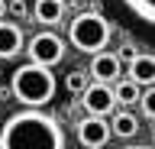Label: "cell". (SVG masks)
Masks as SVG:
<instances>
[{
	"label": "cell",
	"mask_w": 155,
	"mask_h": 149,
	"mask_svg": "<svg viewBox=\"0 0 155 149\" xmlns=\"http://www.w3.org/2000/svg\"><path fill=\"white\" fill-rule=\"evenodd\" d=\"M139 94H142V88L136 84V81H113V97L116 104H123V107H136V100H139Z\"/></svg>",
	"instance_id": "obj_13"
},
{
	"label": "cell",
	"mask_w": 155,
	"mask_h": 149,
	"mask_svg": "<svg viewBox=\"0 0 155 149\" xmlns=\"http://www.w3.org/2000/svg\"><path fill=\"white\" fill-rule=\"evenodd\" d=\"M26 55L32 65H42V68H55L58 62L65 59V39L58 32H36L26 46Z\"/></svg>",
	"instance_id": "obj_4"
},
{
	"label": "cell",
	"mask_w": 155,
	"mask_h": 149,
	"mask_svg": "<svg viewBox=\"0 0 155 149\" xmlns=\"http://www.w3.org/2000/svg\"><path fill=\"white\" fill-rule=\"evenodd\" d=\"M13 97L23 104V107H45L48 100L55 97V75L52 68H42V65H19L13 71Z\"/></svg>",
	"instance_id": "obj_2"
},
{
	"label": "cell",
	"mask_w": 155,
	"mask_h": 149,
	"mask_svg": "<svg viewBox=\"0 0 155 149\" xmlns=\"http://www.w3.org/2000/svg\"><path fill=\"white\" fill-rule=\"evenodd\" d=\"M32 16H36L42 26H55V23L65 16V3H61V0H36V3H32Z\"/></svg>",
	"instance_id": "obj_11"
},
{
	"label": "cell",
	"mask_w": 155,
	"mask_h": 149,
	"mask_svg": "<svg viewBox=\"0 0 155 149\" xmlns=\"http://www.w3.org/2000/svg\"><path fill=\"white\" fill-rule=\"evenodd\" d=\"M87 84H91V81H87V71H81V68H78V71H71V75L65 78V88L71 91V94H81Z\"/></svg>",
	"instance_id": "obj_14"
},
{
	"label": "cell",
	"mask_w": 155,
	"mask_h": 149,
	"mask_svg": "<svg viewBox=\"0 0 155 149\" xmlns=\"http://www.w3.org/2000/svg\"><path fill=\"white\" fill-rule=\"evenodd\" d=\"M74 133H78V143L87 146V149H100V146H107V139H113L110 136V123L104 117H94V113H87L84 120H78Z\"/></svg>",
	"instance_id": "obj_6"
},
{
	"label": "cell",
	"mask_w": 155,
	"mask_h": 149,
	"mask_svg": "<svg viewBox=\"0 0 155 149\" xmlns=\"http://www.w3.org/2000/svg\"><path fill=\"white\" fill-rule=\"evenodd\" d=\"M120 3L142 23L145 29H152V23H155V0H120Z\"/></svg>",
	"instance_id": "obj_12"
},
{
	"label": "cell",
	"mask_w": 155,
	"mask_h": 149,
	"mask_svg": "<svg viewBox=\"0 0 155 149\" xmlns=\"http://www.w3.org/2000/svg\"><path fill=\"white\" fill-rule=\"evenodd\" d=\"M23 52V29L13 20H0V59H13Z\"/></svg>",
	"instance_id": "obj_8"
},
{
	"label": "cell",
	"mask_w": 155,
	"mask_h": 149,
	"mask_svg": "<svg viewBox=\"0 0 155 149\" xmlns=\"http://www.w3.org/2000/svg\"><path fill=\"white\" fill-rule=\"evenodd\" d=\"M81 100H84V110L94 113V117H107L116 110V97H113V84H104V81H94L81 91Z\"/></svg>",
	"instance_id": "obj_5"
},
{
	"label": "cell",
	"mask_w": 155,
	"mask_h": 149,
	"mask_svg": "<svg viewBox=\"0 0 155 149\" xmlns=\"http://www.w3.org/2000/svg\"><path fill=\"white\" fill-rule=\"evenodd\" d=\"M136 104L142 107L145 120H152V117H155V88H152V84H149V88H145L142 94H139V100H136Z\"/></svg>",
	"instance_id": "obj_15"
},
{
	"label": "cell",
	"mask_w": 155,
	"mask_h": 149,
	"mask_svg": "<svg viewBox=\"0 0 155 149\" xmlns=\"http://www.w3.org/2000/svg\"><path fill=\"white\" fill-rule=\"evenodd\" d=\"M0 149H65V130L42 107H26L3 120Z\"/></svg>",
	"instance_id": "obj_1"
},
{
	"label": "cell",
	"mask_w": 155,
	"mask_h": 149,
	"mask_svg": "<svg viewBox=\"0 0 155 149\" xmlns=\"http://www.w3.org/2000/svg\"><path fill=\"white\" fill-rule=\"evenodd\" d=\"M129 81H136L139 88H149V84H155V59L149 55V52H136L133 59H129Z\"/></svg>",
	"instance_id": "obj_9"
},
{
	"label": "cell",
	"mask_w": 155,
	"mask_h": 149,
	"mask_svg": "<svg viewBox=\"0 0 155 149\" xmlns=\"http://www.w3.org/2000/svg\"><path fill=\"white\" fill-rule=\"evenodd\" d=\"M110 23L94 10H84L78 13L74 20L68 23V42L74 46L78 52H87V55H94V52L107 49V42H110Z\"/></svg>",
	"instance_id": "obj_3"
},
{
	"label": "cell",
	"mask_w": 155,
	"mask_h": 149,
	"mask_svg": "<svg viewBox=\"0 0 155 149\" xmlns=\"http://www.w3.org/2000/svg\"><path fill=\"white\" fill-rule=\"evenodd\" d=\"M7 16V0H0V20Z\"/></svg>",
	"instance_id": "obj_18"
},
{
	"label": "cell",
	"mask_w": 155,
	"mask_h": 149,
	"mask_svg": "<svg viewBox=\"0 0 155 149\" xmlns=\"http://www.w3.org/2000/svg\"><path fill=\"white\" fill-rule=\"evenodd\" d=\"M139 133V117L129 110H113V120H110V136H123V139H133Z\"/></svg>",
	"instance_id": "obj_10"
},
{
	"label": "cell",
	"mask_w": 155,
	"mask_h": 149,
	"mask_svg": "<svg viewBox=\"0 0 155 149\" xmlns=\"http://www.w3.org/2000/svg\"><path fill=\"white\" fill-rule=\"evenodd\" d=\"M7 13H13V16H26L29 3H26V0H7Z\"/></svg>",
	"instance_id": "obj_16"
},
{
	"label": "cell",
	"mask_w": 155,
	"mask_h": 149,
	"mask_svg": "<svg viewBox=\"0 0 155 149\" xmlns=\"http://www.w3.org/2000/svg\"><path fill=\"white\" fill-rule=\"evenodd\" d=\"M120 71H123V62L116 59V52H94L91 55V78L94 81H104V84H113V81H120Z\"/></svg>",
	"instance_id": "obj_7"
},
{
	"label": "cell",
	"mask_w": 155,
	"mask_h": 149,
	"mask_svg": "<svg viewBox=\"0 0 155 149\" xmlns=\"http://www.w3.org/2000/svg\"><path fill=\"white\" fill-rule=\"evenodd\" d=\"M123 149H152V143H129V146H123Z\"/></svg>",
	"instance_id": "obj_17"
}]
</instances>
